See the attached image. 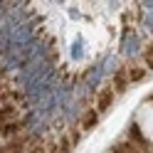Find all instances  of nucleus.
<instances>
[{
    "label": "nucleus",
    "mask_w": 153,
    "mask_h": 153,
    "mask_svg": "<svg viewBox=\"0 0 153 153\" xmlns=\"http://www.w3.org/2000/svg\"><path fill=\"white\" fill-rule=\"evenodd\" d=\"M82 42H76L74 45V50H72V54H74V59H79V57H82V47H79Z\"/></svg>",
    "instance_id": "9d476101"
},
{
    "label": "nucleus",
    "mask_w": 153,
    "mask_h": 153,
    "mask_svg": "<svg viewBox=\"0 0 153 153\" xmlns=\"http://www.w3.org/2000/svg\"><path fill=\"white\" fill-rule=\"evenodd\" d=\"M3 153H30V138H15L3 143Z\"/></svg>",
    "instance_id": "f03ea898"
},
{
    "label": "nucleus",
    "mask_w": 153,
    "mask_h": 153,
    "mask_svg": "<svg viewBox=\"0 0 153 153\" xmlns=\"http://www.w3.org/2000/svg\"><path fill=\"white\" fill-rule=\"evenodd\" d=\"M22 128H25V123H22V121H17V123H3V143L20 138Z\"/></svg>",
    "instance_id": "7ed1b4c3"
},
{
    "label": "nucleus",
    "mask_w": 153,
    "mask_h": 153,
    "mask_svg": "<svg viewBox=\"0 0 153 153\" xmlns=\"http://www.w3.org/2000/svg\"><path fill=\"white\" fill-rule=\"evenodd\" d=\"M128 141H131V146L136 148L138 153H148L151 151V143H148V138L146 136H141V128L133 123L131 126V131H128Z\"/></svg>",
    "instance_id": "f257e3e1"
},
{
    "label": "nucleus",
    "mask_w": 153,
    "mask_h": 153,
    "mask_svg": "<svg viewBox=\"0 0 153 153\" xmlns=\"http://www.w3.org/2000/svg\"><path fill=\"white\" fill-rule=\"evenodd\" d=\"M97 121H99V111L97 109H89V111H84L82 114V131H89V128H94L97 126Z\"/></svg>",
    "instance_id": "39448f33"
},
{
    "label": "nucleus",
    "mask_w": 153,
    "mask_h": 153,
    "mask_svg": "<svg viewBox=\"0 0 153 153\" xmlns=\"http://www.w3.org/2000/svg\"><path fill=\"white\" fill-rule=\"evenodd\" d=\"M143 64H146V69H153V42H148L143 47Z\"/></svg>",
    "instance_id": "6e6552de"
},
{
    "label": "nucleus",
    "mask_w": 153,
    "mask_h": 153,
    "mask_svg": "<svg viewBox=\"0 0 153 153\" xmlns=\"http://www.w3.org/2000/svg\"><path fill=\"white\" fill-rule=\"evenodd\" d=\"M128 84H131V79H128V69H119L116 76H114V91H126Z\"/></svg>",
    "instance_id": "423d86ee"
},
{
    "label": "nucleus",
    "mask_w": 153,
    "mask_h": 153,
    "mask_svg": "<svg viewBox=\"0 0 153 153\" xmlns=\"http://www.w3.org/2000/svg\"><path fill=\"white\" fill-rule=\"evenodd\" d=\"M111 153H138V151L131 146V141H116L111 146Z\"/></svg>",
    "instance_id": "0eeeda50"
},
{
    "label": "nucleus",
    "mask_w": 153,
    "mask_h": 153,
    "mask_svg": "<svg viewBox=\"0 0 153 153\" xmlns=\"http://www.w3.org/2000/svg\"><path fill=\"white\" fill-rule=\"evenodd\" d=\"M114 94H116V91H114L111 87H106V89H101V91H99V97H97V111H99V114H101V111H106V109L111 106Z\"/></svg>",
    "instance_id": "20e7f679"
},
{
    "label": "nucleus",
    "mask_w": 153,
    "mask_h": 153,
    "mask_svg": "<svg viewBox=\"0 0 153 153\" xmlns=\"http://www.w3.org/2000/svg\"><path fill=\"white\" fill-rule=\"evenodd\" d=\"M146 74H148L146 67H128V79H131V82H138V79H143Z\"/></svg>",
    "instance_id": "1a4fd4ad"
}]
</instances>
